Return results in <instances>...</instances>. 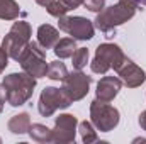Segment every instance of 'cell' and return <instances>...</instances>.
Wrapping results in <instances>:
<instances>
[{"label":"cell","instance_id":"6da1fadb","mask_svg":"<svg viewBox=\"0 0 146 144\" xmlns=\"http://www.w3.org/2000/svg\"><path fill=\"white\" fill-rule=\"evenodd\" d=\"M138 5L139 3L136 0H119L115 5L104 7L94 20L95 27L100 29L107 39L114 37L115 36V27L134 17V14L138 10Z\"/></svg>","mask_w":146,"mask_h":144},{"label":"cell","instance_id":"7a4b0ae2","mask_svg":"<svg viewBox=\"0 0 146 144\" xmlns=\"http://www.w3.org/2000/svg\"><path fill=\"white\" fill-rule=\"evenodd\" d=\"M37 78L27 75V73H10L3 76L2 85L5 87L7 92V104L12 107H21L24 105L34 93Z\"/></svg>","mask_w":146,"mask_h":144},{"label":"cell","instance_id":"3957f363","mask_svg":"<svg viewBox=\"0 0 146 144\" xmlns=\"http://www.w3.org/2000/svg\"><path fill=\"white\" fill-rule=\"evenodd\" d=\"M31 24L26 20H17L14 22V26L10 27V31L7 32V36L2 41V48L5 49V53L9 54V58L12 59H19L21 53L27 48V44L31 42Z\"/></svg>","mask_w":146,"mask_h":144},{"label":"cell","instance_id":"277c9868","mask_svg":"<svg viewBox=\"0 0 146 144\" xmlns=\"http://www.w3.org/2000/svg\"><path fill=\"white\" fill-rule=\"evenodd\" d=\"M17 61L21 63V68L24 71L34 78H42L48 73L49 65L46 63V49L39 42L31 41L27 44V48L21 53Z\"/></svg>","mask_w":146,"mask_h":144},{"label":"cell","instance_id":"5b68a950","mask_svg":"<svg viewBox=\"0 0 146 144\" xmlns=\"http://www.w3.org/2000/svg\"><path fill=\"white\" fill-rule=\"evenodd\" d=\"M124 58H126V54L122 53V49L117 44L104 42L95 49V56L90 63V68L97 75H106L110 68L115 70L124 61Z\"/></svg>","mask_w":146,"mask_h":144},{"label":"cell","instance_id":"8992f818","mask_svg":"<svg viewBox=\"0 0 146 144\" xmlns=\"http://www.w3.org/2000/svg\"><path fill=\"white\" fill-rule=\"evenodd\" d=\"M119 110L109 105V102H102L99 98L90 102V120L100 132H110L119 124Z\"/></svg>","mask_w":146,"mask_h":144},{"label":"cell","instance_id":"52a82bcc","mask_svg":"<svg viewBox=\"0 0 146 144\" xmlns=\"http://www.w3.org/2000/svg\"><path fill=\"white\" fill-rule=\"evenodd\" d=\"M72 105V100L65 95V92L61 88L56 87H46L41 95H39V102H37V110L42 117H51L56 110L61 108H68Z\"/></svg>","mask_w":146,"mask_h":144},{"label":"cell","instance_id":"ba28073f","mask_svg":"<svg viewBox=\"0 0 146 144\" xmlns=\"http://www.w3.org/2000/svg\"><path fill=\"white\" fill-rule=\"evenodd\" d=\"M58 27L60 31L66 32L68 36H72L75 41H88L95 34V27L92 24V20L80 17V15H63L58 19Z\"/></svg>","mask_w":146,"mask_h":144},{"label":"cell","instance_id":"9c48e42d","mask_svg":"<svg viewBox=\"0 0 146 144\" xmlns=\"http://www.w3.org/2000/svg\"><path fill=\"white\" fill-rule=\"evenodd\" d=\"M90 85H92V76L82 73V70H75V71L68 73L66 78L63 80L61 90L72 102H78L87 97Z\"/></svg>","mask_w":146,"mask_h":144},{"label":"cell","instance_id":"30bf717a","mask_svg":"<svg viewBox=\"0 0 146 144\" xmlns=\"http://www.w3.org/2000/svg\"><path fill=\"white\" fill-rule=\"evenodd\" d=\"M51 131H53V143H75L76 131H78V120L72 114H60L54 119V129H51Z\"/></svg>","mask_w":146,"mask_h":144},{"label":"cell","instance_id":"8fae6325","mask_svg":"<svg viewBox=\"0 0 146 144\" xmlns=\"http://www.w3.org/2000/svg\"><path fill=\"white\" fill-rule=\"evenodd\" d=\"M115 71L119 75V78L122 80V85H126L127 88H138L146 81V73L141 70L136 63H133L127 56L124 58V61L115 68Z\"/></svg>","mask_w":146,"mask_h":144},{"label":"cell","instance_id":"7c38bea8","mask_svg":"<svg viewBox=\"0 0 146 144\" xmlns=\"http://www.w3.org/2000/svg\"><path fill=\"white\" fill-rule=\"evenodd\" d=\"M122 88V80L117 76H104L97 83L95 95L102 102H112Z\"/></svg>","mask_w":146,"mask_h":144},{"label":"cell","instance_id":"4fadbf2b","mask_svg":"<svg viewBox=\"0 0 146 144\" xmlns=\"http://www.w3.org/2000/svg\"><path fill=\"white\" fill-rule=\"evenodd\" d=\"M60 41V31L49 24H42L37 27V42L44 49H53L54 44Z\"/></svg>","mask_w":146,"mask_h":144},{"label":"cell","instance_id":"5bb4252c","mask_svg":"<svg viewBox=\"0 0 146 144\" xmlns=\"http://www.w3.org/2000/svg\"><path fill=\"white\" fill-rule=\"evenodd\" d=\"M7 127H9V131L12 134H26L29 131V127H31V117H29V114L22 112V114L14 115L9 120Z\"/></svg>","mask_w":146,"mask_h":144},{"label":"cell","instance_id":"9a60e30c","mask_svg":"<svg viewBox=\"0 0 146 144\" xmlns=\"http://www.w3.org/2000/svg\"><path fill=\"white\" fill-rule=\"evenodd\" d=\"M53 51H54L56 58H60V59L72 58V54L76 51V42H75L73 37H63V39H60V41L54 44Z\"/></svg>","mask_w":146,"mask_h":144},{"label":"cell","instance_id":"2e32d148","mask_svg":"<svg viewBox=\"0 0 146 144\" xmlns=\"http://www.w3.org/2000/svg\"><path fill=\"white\" fill-rule=\"evenodd\" d=\"M27 134H29L31 139L36 141V143H41V144L53 143V131L48 129V127L42 126V124H31Z\"/></svg>","mask_w":146,"mask_h":144},{"label":"cell","instance_id":"e0dca14e","mask_svg":"<svg viewBox=\"0 0 146 144\" xmlns=\"http://www.w3.org/2000/svg\"><path fill=\"white\" fill-rule=\"evenodd\" d=\"M21 14V7L15 0H0V19L15 20Z\"/></svg>","mask_w":146,"mask_h":144},{"label":"cell","instance_id":"ac0fdd59","mask_svg":"<svg viewBox=\"0 0 146 144\" xmlns=\"http://www.w3.org/2000/svg\"><path fill=\"white\" fill-rule=\"evenodd\" d=\"M78 132L82 136V141L85 144H92L97 141V131H95V126L88 120H82L78 122Z\"/></svg>","mask_w":146,"mask_h":144},{"label":"cell","instance_id":"d6986e66","mask_svg":"<svg viewBox=\"0 0 146 144\" xmlns=\"http://www.w3.org/2000/svg\"><path fill=\"white\" fill-rule=\"evenodd\" d=\"M66 75H68V70H66L65 63H61V61H58V59L49 63V66H48V73H46V76H48L49 80L63 81V80L66 78Z\"/></svg>","mask_w":146,"mask_h":144},{"label":"cell","instance_id":"ffe728a7","mask_svg":"<svg viewBox=\"0 0 146 144\" xmlns=\"http://www.w3.org/2000/svg\"><path fill=\"white\" fill-rule=\"evenodd\" d=\"M88 49L87 48H76V51L72 54V63H73V68L75 70H83L88 63Z\"/></svg>","mask_w":146,"mask_h":144},{"label":"cell","instance_id":"44dd1931","mask_svg":"<svg viewBox=\"0 0 146 144\" xmlns=\"http://www.w3.org/2000/svg\"><path fill=\"white\" fill-rule=\"evenodd\" d=\"M46 10H48L49 15H53V17H56V19L66 15V12H68V9L61 3V0H54V2H51V3L46 7Z\"/></svg>","mask_w":146,"mask_h":144},{"label":"cell","instance_id":"7402d4cb","mask_svg":"<svg viewBox=\"0 0 146 144\" xmlns=\"http://www.w3.org/2000/svg\"><path fill=\"white\" fill-rule=\"evenodd\" d=\"M83 7L88 9L90 12L99 14V12L106 7V0H83Z\"/></svg>","mask_w":146,"mask_h":144},{"label":"cell","instance_id":"603a6c76","mask_svg":"<svg viewBox=\"0 0 146 144\" xmlns=\"http://www.w3.org/2000/svg\"><path fill=\"white\" fill-rule=\"evenodd\" d=\"M7 65H9V54L5 53L3 48H0V75L3 73L5 68H7Z\"/></svg>","mask_w":146,"mask_h":144},{"label":"cell","instance_id":"cb8c5ba5","mask_svg":"<svg viewBox=\"0 0 146 144\" xmlns=\"http://www.w3.org/2000/svg\"><path fill=\"white\" fill-rule=\"evenodd\" d=\"M61 3L68 10H73V9H78L80 5H83V0H61Z\"/></svg>","mask_w":146,"mask_h":144},{"label":"cell","instance_id":"d4e9b609","mask_svg":"<svg viewBox=\"0 0 146 144\" xmlns=\"http://www.w3.org/2000/svg\"><path fill=\"white\" fill-rule=\"evenodd\" d=\"M7 102V92H5V87L0 85V114L3 112V105Z\"/></svg>","mask_w":146,"mask_h":144},{"label":"cell","instance_id":"484cf974","mask_svg":"<svg viewBox=\"0 0 146 144\" xmlns=\"http://www.w3.org/2000/svg\"><path fill=\"white\" fill-rule=\"evenodd\" d=\"M138 122H139L141 129H143V131H146V110L139 114V119H138Z\"/></svg>","mask_w":146,"mask_h":144},{"label":"cell","instance_id":"4316f807","mask_svg":"<svg viewBox=\"0 0 146 144\" xmlns=\"http://www.w3.org/2000/svg\"><path fill=\"white\" fill-rule=\"evenodd\" d=\"M51 2H54V0H36L37 5H41V7H44V9H46V7H48Z\"/></svg>","mask_w":146,"mask_h":144},{"label":"cell","instance_id":"83f0119b","mask_svg":"<svg viewBox=\"0 0 146 144\" xmlns=\"http://www.w3.org/2000/svg\"><path fill=\"white\" fill-rule=\"evenodd\" d=\"M138 3H141V5H146V0H136Z\"/></svg>","mask_w":146,"mask_h":144},{"label":"cell","instance_id":"f1b7e54d","mask_svg":"<svg viewBox=\"0 0 146 144\" xmlns=\"http://www.w3.org/2000/svg\"><path fill=\"white\" fill-rule=\"evenodd\" d=\"M0 143H2V139H0Z\"/></svg>","mask_w":146,"mask_h":144}]
</instances>
